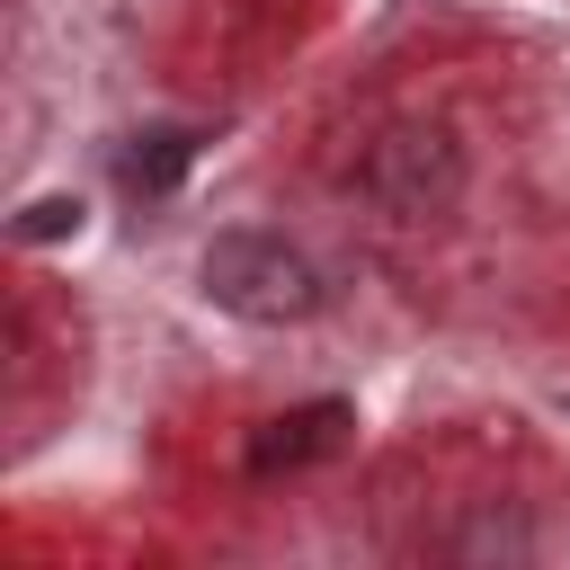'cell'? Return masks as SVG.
<instances>
[{
    "mask_svg": "<svg viewBox=\"0 0 570 570\" xmlns=\"http://www.w3.org/2000/svg\"><path fill=\"white\" fill-rule=\"evenodd\" d=\"M205 294L232 312V321H258V330H285V321H312L321 312V267L276 240V232H214L205 249Z\"/></svg>",
    "mask_w": 570,
    "mask_h": 570,
    "instance_id": "obj_1",
    "label": "cell"
},
{
    "mask_svg": "<svg viewBox=\"0 0 570 570\" xmlns=\"http://www.w3.org/2000/svg\"><path fill=\"white\" fill-rule=\"evenodd\" d=\"M365 187H374L392 214L428 223V214L454 205V187H463V151H454L445 125H392V134L374 142V160H365Z\"/></svg>",
    "mask_w": 570,
    "mask_h": 570,
    "instance_id": "obj_2",
    "label": "cell"
},
{
    "mask_svg": "<svg viewBox=\"0 0 570 570\" xmlns=\"http://www.w3.org/2000/svg\"><path fill=\"white\" fill-rule=\"evenodd\" d=\"M347 401H312V410H285V419H267L258 428V445H249V472L258 481H276V472H303V463H321V454H338L347 445Z\"/></svg>",
    "mask_w": 570,
    "mask_h": 570,
    "instance_id": "obj_3",
    "label": "cell"
},
{
    "mask_svg": "<svg viewBox=\"0 0 570 570\" xmlns=\"http://www.w3.org/2000/svg\"><path fill=\"white\" fill-rule=\"evenodd\" d=\"M187 160H196L187 134H169V125H160V134H134V142L116 151V187H125V196H169V187L187 178Z\"/></svg>",
    "mask_w": 570,
    "mask_h": 570,
    "instance_id": "obj_4",
    "label": "cell"
},
{
    "mask_svg": "<svg viewBox=\"0 0 570 570\" xmlns=\"http://www.w3.org/2000/svg\"><path fill=\"white\" fill-rule=\"evenodd\" d=\"M62 232H80V196H36L18 214V240H62Z\"/></svg>",
    "mask_w": 570,
    "mask_h": 570,
    "instance_id": "obj_5",
    "label": "cell"
}]
</instances>
